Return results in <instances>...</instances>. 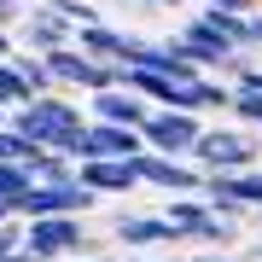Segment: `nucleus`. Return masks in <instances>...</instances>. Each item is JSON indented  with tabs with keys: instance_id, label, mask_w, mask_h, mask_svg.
<instances>
[{
	"instance_id": "1",
	"label": "nucleus",
	"mask_w": 262,
	"mask_h": 262,
	"mask_svg": "<svg viewBox=\"0 0 262 262\" xmlns=\"http://www.w3.org/2000/svg\"><path fill=\"white\" fill-rule=\"evenodd\" d=\"M6 128L18 134L24 146H35V151H76V140H82V128H88V117H82V105L64 99V94H35L29 105H18V111L6 117Z\"/></svg>"
},
{
	"instance_id": "2",
	"label": "nucleus",
	"mask_w": 262,
	"mask_h": 262,
	"mask_svg": "<svg viewBox=\"0 0 262 262\" xmlns=\"http://www.w3.org/2000/svg\"><path fill=\"white\" fill-rule=\"evenodd\" d=\"M82 251H88L82 215H35V222H24V256L29 262H76Z\"/></svg>"
},
{
	"instance_id": "3",
	"label": "nucleus",
	"mask_w": 262,
	"mask_h": 262,
	"mask_svg": "<svg viewBox=\"0 0 262 262\" xmlns=\"http://www.w3.org/2000/svg\"><path fill=\"white\" fill-rule=\"evenodd\" d=\"M256 158H262V146L245 128H227V122L204 128L198 146H192V163L204 169V175H239V169H256Z\"/></svg>"
},
{
	"instance_id": "4",
	"label": "nucleus",
	"mask_w": 262,
	"mask_h": 262,
	"mask_svg": "<svg viewBox=\"0 0 262 262\" xmlns=\"http://www.w3.org/2000/svg\"><path fill=\"white\" fill-rule=\"evenodd\" d=\"M99 204V192H88L82 181H29L18 198V222H35V215H88Z\"/></svg>"
},
{
	"instance_id": "5",
	"label": "nucleus",
	"mask_w": 262,
	"mask_h": 262,
	"mask_svg": "<svg viewBox=\"0 0 262 262\" xmlns=\"http://www.w3.org/2000/svg\"><path fill=\"white\" fill-rule=\"evenodd\" d=\"M198 134H204V117H192V111H151L140 122L146 151H163V158H192Z\"/></svg>"
},
{
	"instance_id": "6",
	"label": "nucleus",
	"mask_w": 262,
	"mask_h": 262,
	"mask_svg": "<svg viewBox=\"0 0 262 262\" xmlns=\"http://www.w3.org/2000/svg\"><path fill=\"white\" fill-rule=\"evenodd\" d=\"M175 41H181V53H187V58H192V64L204 70V76H227V64L239 58V47H233V41H227L222 29L204 18V12L181 24V35H175Z\"/></svg>"
},
{
	"instance_id": "7",
	"label": "nucleus",
	"mask_w": 262,
	"mask_h": 262,
	"mask_svg": "<svg viewBox=\"0 0 262 262\" xmlns=\"http://www.w3.org/2000/svg\"><path fill=\"white\" fill-rule=\"evenodd\" d=\"M134 175H140V187H158V192H204V169L192 158H163V151H134Z\"/></svg>"
},
{
	"instance_id": "8",
	"label": "nucleus",
	"mask_w": 262,
	"mask_h": 262,
	"mask_svg": "<svg viewBox=\"0 0 262 262\" xmlns=\"http://www.w3.org/2000/svg\"><path fill=\"white\" fill-rule=\"evenodd\" d=\"M111 239L122 251H169V245H181V233L158 210H117L111 215Z\"/></svg>"
},
{
	"instance_id": "9",
	"label": "nucleus",
	"mask_w": 262,
	"mask_h": 262,
	"mask_svg": "<svg viewBox=\"0 0 262 262\" xmlns=\"http://www.w3.org/2000/svg\"><path fill=\"white\" fill-rule=\"evenodd\" d=\"M134 151H146L140 128H117V122H88L70 158H76V163H94V158H134Z\"/></svg>"
},
{
	"instance_id": "10",
	"label": "nucleus",
	"mask_w": 262,
	"mask_h": 262,
	"mask_svg": "<svg viewBox=\"0 0 262 262\" xmlns=\"http://www.w3.org/2000/svg\"><path fill=\"white\" fill-rule=\"evenodd\" d=\"M12 41H18L24 53H53V47H70L76 29L58 18V12H47V6H29L18 18V29H12Z\"/></svg>"
},
{
	"instance_id": "11",
	"label": "nucleus",
	"mask_w": 262,
	"mask_h": 262,
	"mask_svg": "<svg viewBox=\"0 0 262 262\" xmlns=\"http://www.w3.org/2000/svg\"><path fill=\"white\" fill-rule=\"evenodd\" d=\"M151 117V105L134 94V88H99L88 94V122H117V128H140Z\"/></svg>"
},
{
	"instance_id": "12",
	"label": "nucleus",
	"mask_w": 262,
	"mask_h": 262,
	"mask_svg": "<svg viewBox=\"0 0 262 262\" xmlns=\"http://www.w3.org/2000/svg\"><path fill=\"white\" fill-rule=\"evenodd\" d=\"M76 181H82L88 192H99V198H122V192L140 187V175H134L128 158H94V163H76Z\"/></svg>"
},
{
	"instance_id": "13",
	"label": "nucleus",
	"mask_w": 262,
	"mask_h": 262,
	"mask_svg": "<svg viewBox=\"0 0 262 262\" xmlns=\"http://www.w3.org/2000/svg\"><path fill=\"white\" fill-rule=\"evenodd\" d=\"M76 47H82L88 58H99V64H128V47H134V35L99 18V24H82V29H76Z\"/></svg>"
},
{
	"instance_id": "14",
	"label": "nucleus",
	"mask_w": 262,
	"mask_h": 262,
	"mask_svg": "<svg viewBox=\"0 0 262 262\" xmlns=\"http://www.w3.org/2000/svg\"><path fill=\"white\" fill-rule=\"evenodd\" d=\"M24 175L29 181H76V158H64V151H29Z\"/></svg>"
},
{
	"instance_id": "15",
	"label": "nucleus",
	"mask_w": 262,
	"mask_h": 262,
	"mask_svg": "<svg viewBox=\"0 0 262 262\" xmlns=\"http://www.w3.org/2000/svg\"><path fill=\"white\" fill-rule=\"evenodd\" d=\"M12 64H18V76H24V82H29V94H58V88H53V76H47V58H41V53H12Z\"/></svg>"
},
{
	"instance_id": "16",
	"label": "nucleus",
	"mask_w": 262,
	"mask_h": 262,
	"mask_svg": "<svg viewBox=\"0 0 262 262\" xmlns=\"http://www.w3.org/2000/svg\"><path fill=\"white\" fill-rule=\"evenodd\" d=\"M35 94H29V82L18 76V64H12V58H0V105H6V111H18V105H29Z\"/></svg>"
},
{
	"instance_id": "17",
	"label": "nucleus",
	"mask_w": 262,
	"mask_h": 262,
	"mask_svg": "<svg viewBox=\"0 0 262 262\" xmlns=\"http://www.w3.org/2000/svg\"><path fill=\"white\" fill-rule=\"evenodd\" d=\"M47 12H58L70 29H82V24H99V6H88V0H41Z\"/></svg>"
},
{
	"instance_id": "18",
	"label": "nucleus",
	"mask_w": 262,
	"mask_h": 262,
	"mask_svg": "<svg viewBox=\"0 0 262 262\" xmlns=\"http://www.w3.org/2000/svg\"><path fill=\"white\" fill-rule=\"evenodd\" d=\"M29 187V175H24V163H0V204L6 210H18V198Z\"/></svg>"
},
{
	"instance_id": "19",
	"label": "nucleus",
	"mask_w": 262,
	"mask_h": 262,
	"mask_svg": "<svg viewBox=\"0 0 262 262\" xmlns=\"http://www.w3.org/2000/svg\"><path fill=\"white\" fill-rule=\"evenodd\" d=\"M18 251H24V222H18V215H6V222H0V262L18 256Z\"/></svg>"
},
{
	"instance_id": "20",
	"label": "nucleus",
	"mask_w": 262,
	"mask_h": 262,
	"mask_svg": "<svg viewBox=\"0 0 262 262\" xmlns=\"http://www.w3.org/2000/svg\"><path fill=\"white\" fill-rule=\"evenodd\" d=\"M24 12H29V0H0V29H18Z\"/></svg>"
},
{
	"instance_id": "21",
	"label": "nucleus",
	"mask_w": 262,
	"mask_h": 262,
	"mask_svg": "<svg viewBox=\"0 0 262 262\" xmlns=\"http://www.w3.org/2000/svg\"><path fill=\"white\" fill-rule=\"evenodd\" d=\"M198 6H210V12H256L262 0H198Z\"/></svg>"
},
{
	"instance_id": "22",
	"label": "nucleus",
	"mask_w": 262,
	"mask_h": 262,
	"mask_svg": "<svg viewBox=\"0 0 262 262\" xmlns=\"http://www.w3.org/2000/svg\"><path fill=\"white\" fill-rule=\"evenodd\" d=\"M187 262H239V251H198V256H187Z\"/></svg>"
},
{
	"instance_id": "23",
	"label": "nucleus",
	"mask_w": 262,
	"mask_h": 262,
	"mask_svg": "<svg viewBox=\"0 0 262 262\" xmlns=\"http://www.w3.org/2000/svg\"><path fill=\"white\" fill-rule=\"evenodd\" d=\"M18 53V41H12V29H0V58H12Z\"/></svg>"
},
{
	"instance_id": "24",
	"label": "nucleus",
	"mask_w": 262,
	"mask_h": 262,
	"mask_svg": "<svg viewBox=\"0 0 262 262\" xmlns=\"http://www.w3.org/2000/svg\"><path fill=\"white\" fill-rule=\"evenodd\" d=\"M140 6H151V12H175L181 0H140Z\"/></svg>"
},
{
	"instance_id": "25",
	"label": "nucleus",
	"mask_w": 262,
	"mask_h": 262,
	"mask_svg": "<svg viewBox=\"0 0 262 262\" xmlns=\"http://www.w3.org/2000/svg\"><path fill=\"white\" fill-rule=\"evenodd\" d=\"M251 24H256V47H262V12H251Z\"/></svg>"
},
{
	"instance_id": "26",
	"label": "nucleus",
	"mask_w": 262,
	"mask_h": 262,
	"mask_svg": "<svg viewBox=\"0 0 262 262\" xmlns=\"http://www.w3.org/2000/svg\"><path fill=\"white\" fill-rule=\"evenodd\" d=\"M140 262H175V256H158V251H151V256H140Z\"/></svg>"
},
{
	"instance_id": "27",
	"label": "nucleus",
	"mask_w": 262,
	"mask_h": 262,
	"mask_svg": "<svg viewBox=\"0 0 262 262\" xmlns=\"http://www.w3.org/2000/svg\"><path fill=\"white\" fill-rule=\"evenodd\" d=\"M6 117H12V111H6V105H0V128H6Z\"/></svg>"
},
{
	"instance_id": "28",
	"label": "nucleus",
	"mask_w": 262,
	"mask_h": 262,
	"mask_svg": "<svg viewBox=\"0 0 262 262\" xmlns=\"http://www.w3.org/2000/svg\"><path fill=\"white\" fill-rule=\"evenodd\" d=\"M6 262H29V256H24V251H18V256H6Z\"/></svg>"
},
{
	"instance_id": "29",
	"label": "nucleus",
	"mask_w": 262,
	"mask_h": 262,
	"mask_svg": "<svg viewBox=\"0 0 262 262\" xmlns=\"http://www.w3.org/2000/svg\"><path fill=\"white\" fill-rule=\"evenodd\" d=\"M6 215H12V210H6V204H0V222H6Z\"/></svg>"
},
{
	"instance_id": "30",
	"label": "nucleus",
	"mask_w": 262,
	"mask_h": 262,
	"mask_svg": "<svg viewBox=\"0 0 262 262\" xmlns=\"http://www.w3.org/2000/svg\"><path fill=\"white\" fill-rule=\"evenodd\" d=\"M94 262H111V256H94Z\"/></svg>"
},
{
	"instance_id": "31",
	"label": "nucleus",
	"mask_w": 262,
	"mask_h": 262,
	"mask_svg": "<svg viewBox=\"0 0 262 262\" xmlns=\"http://www.w3.org/2000/svg\"><path fill=\"white\" fill-rule=\"evenodd\" d=\"M256 222H262V210H256Z\"/></svg>"
}]
</instances>
